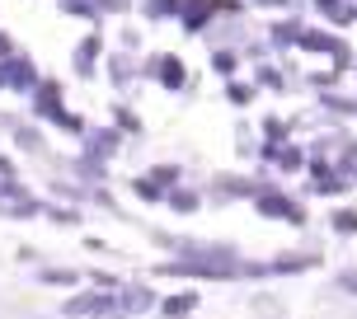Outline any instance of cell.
Instances as JSON below:
<instances>
[{"label":"cell","mask_w":357,"mask_h":319,"mask_svg":"<svg viewBox=\"0 0 357 319\" xmlns=\"http://www.w3.org/2000/svg\"><path fill=\"white\" fill-rule=\"evenodd\" d=\"M193 305H197V296H174V301L165 305V310H169V319H183L188 310H193Z\"/></svg>","instance_id":"6da1fadb"},{"label":"cell","mask_w":357,"mask_h":319,"mask_svg":"<svg viewBox=\"0 0 357 319\" xmlns=\"http://www.w3.org/2000/svg\"><path fill=\"white\" fill-rule=\"evenodd\" d=\"M343 286H348V291H357V272H353V277H343Z\"/></svg>","instance_id":"7a4b0ae2"}]
</instances>
